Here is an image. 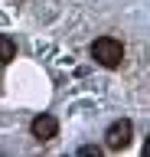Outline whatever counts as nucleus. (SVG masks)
I'll use <instances>...</instances> for the list:
<instances>
[{"label":"nucleus","mask_w":150,"mask_h":157,"mask_svg":"<svg viewBox=\"0 0 150 157\" xmlns=\"http://www.w3.org/2000/svg\"><path fill=\"white\" fill-rule=\"evenodd\" d=\"M91 56L98 59L104 69H118L121 62H124V46H121V39L114 36H101L91 43Z\"/></svg>","instance_id":"f257e3e1"},{"label":"nucleus","mask_w":150,"mask_h":157,"mask_svg":"<svg viewBox=\"0 0 150 157\" xmlns=\"http://www.w3.org/2000/svg\"><path fill=\"white\" fill-rule=\"evenodd\" d=\"M56 131H59V124H56V118H52V115L33 118V137H39V141H52Z\"/></svg>","instance_id":"7ed1b4c3"},{"label":"nucleus","mask_w":150,"mask_h":157,"mask_svg":"<svg viewBox=\"0 0 150 157\" xmlns=\"http://www.w3.org/2000/svg\"><path fill=\"white\" fill-rule=\"evenodd\" d=\"M104 144H108V151H124V147H130V121H114V124L108 128V134H104Z\"/></svg>","instance_id":"f03ea898"},{"label":"nucleus","mask_w":150,"mask_h":157,"mask_svg":"<svg viewBox=\"0 0 150 157\" xmlns=\"http://www.w3.org/2000/svg\"><path fill=\"white\" fill-rule=\"evenodd\" d=\"M13 56H16V43L7 33H0V62H10Z\"/></svg>","instance_id":"20e7f679"},{"label":"nucleus","mask_w":150,"mask_h":157,"mask_svg":"<svg viewBox=\"0 0 150 157\" xmlns=\"http://www.w3.org/2000/svg\"><path fill=\"white\" fill-rule=\"evenodd\" d=\"M82 154H85V157H98L101 151H98V147H82Z\"/></svg>","instance_id":"39448f33"},{"label":"nucleus","mask_w":150,"mask_h":157,"mask_svg":"<svg viewBox=\"0 0 150 157\" xmlns=\"http://www.w3.org/2000/svg\"><path fill=\"white\" fill-rule=\"evenodd\" d=\"M144 157H150V137H147V144H144Z\"/></svg>","instance_id":"423d86ee"}]
</instances>
